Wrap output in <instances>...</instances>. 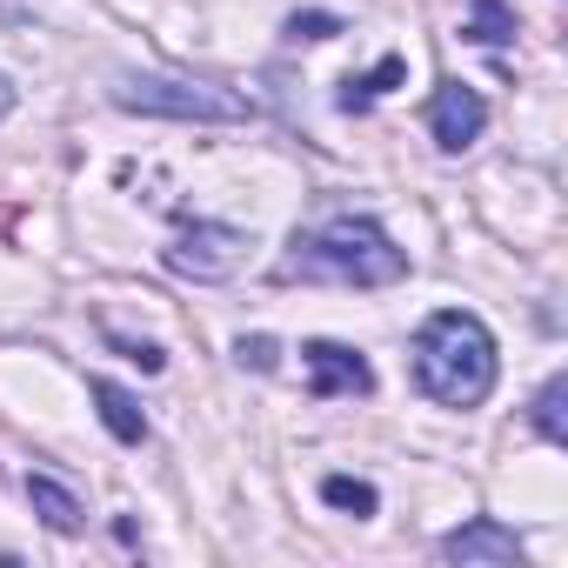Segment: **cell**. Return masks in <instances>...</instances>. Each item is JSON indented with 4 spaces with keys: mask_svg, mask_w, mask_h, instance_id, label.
Instances as JSON below:
<instances>
[{
    "mask_svg": "<svg viewBox=\"0 0 568 568\" xmlns=\"http://www.w3.org/2000/svg\"><path fill=\"white\" fill-rule=\"evenodd\" d=\"M408 274V254L362 214H335L308 234H295V247L281 254V281H335V288H388Z\"/></svg>",
    "mask_w": 568,
    "mask_h": 568,
    "instance_id": "1",
    "label": "cell"
},
{
    "mask_svg": "<svg viewBox=\"0 0 568 568\" xmlns=\"http://www.w3.org/2000/svg\"><path fill=\"white\" fill-rule=\"evenodd\" d=\"M415 382L442 402V408H475L488 402L495 388V335L462 315V308H442L422 322L415 335Z\"/></svg>",
    "mask_w": 568,
    "mask_h": 568,
    "instance_id": "2",
    "label": "cell"
},
{
    "mask_svg": "<svg viewBox=\"0 0 568 568\" xmlns=\"http://www.w3.org/2000/svg\"><path fill=\"white\" fill-rule=\"evenodd\" d=\"M114 108L128 114H161V121H254V101L207 88V81H121Z\"/></svg>",
    "mask_w": 568,
    "mask_h": 568,
    "instance_id": "3",
    "label": "cell"
},
{
    "mask_svg": "<svg viewBox=\"0 0 568 568\" xmlns=\"http://www.w3.org/2000/svg\"><path fill=\"white\" fill-rule=\"evenodd\" d=\"M241 261H247V234L227 227V221H187L168 247V267L187 274V281H227Z\"/></svg>",
    "mask_w": 568,
    "mask_h": 568,
    "instance_id": "4",
    "label": "cell"
},
{
    "mask_svg": "<svg viewBox=\"0 0 568 568\" xmlns=\"http://www.w3.org/2000/svg\"><path fill=\"white\" fill-rule=\"evenodd\" d=\"M428 128H435V148H442V154H462V148L488 128V108H481V94H475V88L442 81V88H435V101H428Z\"/></svg>",
    "mask_w": 568,
    "mask_h": 568,
    "instance_id": "5",
    "label": "cell"
},
{
    "mask_svg": "<svg viewBox=\"0 0 568 568\" xmlns=\"http://www.w3.org/2000/svg\"><path fill=\"white\" fill-rule=\"evenodd\" d=\"M302 355H308V388H315V402L368 395V388H375V368H368L355 348H342V342H308Z\"/></svg>",
    "mask_w": 568,
    "mask_h": 568,
    "instance_id": "6",
    "label": "cell"
},
{
    "mask_svg": "<svg viewBox=\"0 0 568 568\" xmlns=\"http://www.w3.org/2000/svg\"><path fill=\"white\" fill-rule=\"evenodd\" d=\"M442 555L462 561V568H508V561H521V541H515V528H501L495 515H481V521H462L442 541Z\"/></svg>",
    "mask_w": 568,
    "mask_h": 568,
    "instance_id": "7",
    "label": "cell"
},
{
    "mask_svg": "<svg viewBox=\"0 0 568 568\" xmlns=\"http://www.w3.org/2000/svg\"><path fill=\"white\" fill-rule=\"evenodd\" d=\"M28 501H34V515L54 528V535H81V501H74V488H61L54 475H28Z\"/></svg>",
    "mask_w": 568,
    "mask_h": 568,
    "instance_id": "8",
    "label": "cell"
},
{
    "mask_svg": "<svg viewBox=\"0 0 568 568\" xmlns=\"http://www.w3.org/2000/svg\"><path fill=\"white\" fill-rule=\"evenodd\" d=\"M94 402H101V422H108V435L114 442H148V415H141V402L121 388V382H94Z\"/></svg>",
    "mask_w": 568,
    "mask_h": 568,
    "instance_id": "9",
    "label": "cell"
},
{
    "mask_svg": "<svg viewBox=\"0 0 568 568\" xmlns=\"http://www.w3.org/2000/svg\"><path fill=\"white\" fill-rule=\"evenodd\" d=\"M402 81H408V61H402V54H388L375 74H348V81H342V108H348V114H362V108H375V101H382L388 88H402Z\"/></svg>",
    "mask_w": 568,
    "mask_h": 568,
    "instance_id": "10",
    "label": "cell"
},
{
    "mask_svg": "<svg viewBox=\"0 0 568 568\" xmlns=\"http://www.w3.org/2000/svg\"><path fill=\"white\" fill-rule=\"evenodd\" d=\"M462 34L481 41V48H501V41H515V14L501 8V0H468V28Z\"/></svg>",
    "mask_w": 568,
    "mask_h": 568,
    "instance_id": "11",
    "label": "cell"
},
{
    "mask_svg": "<svg viewBox=\"0 0 568 568\" xmlns=\"http://www.w3.org/2000/svg\"><path fill=\"white\" fill-rule=\"evenodd\" d=\"M322 501L342 508V515H375V508H382V495H375L368 481H355V475H328V481H322Z\"/></svg>",
    "mask_w": 568,
    "mask_h": 568,
    "instance_id": "12",
    "label": "cell"
},
{
    "mask_svg": "<svg viewBox=\"0 0 568 568\" xmlns=\"http://www.w3.org/2000/svg\"><path fill=\"white\" fill-rule=\"evenodd\" d=\"M561 402H568V375H555L541 395H535V428H541V442H568V422H561Z\"/></svg>",
    "mask_w": 568,
    "mask_h": 568,
    "instance_id": "13",
    "label": "cell"
},
{
    "mask_svg": "<svg viewBox=\"0 0 568 568\" xmlns=\"http://www.w3.org/2000/svg\"><path fill=\"white\" fill-rule=\"evenodd\" d=\"M335 34H342V14H322V8L288 14V41H335Z\"/></svg>",
    "mask_w": 568,
    "mask_h": 568,
    "instance_id": "14",
    "label": "cell"
},
{
    "mask_svg": "<svg viewBox=\"0 0 568 568\" xmlns=\"http://www.w3.org/2000/svg\"><path fill=\"white\" fill-rule=\"evenodd\" d=\"M234 362H241V368H254V375H267V368H274V362H281V348H274V342H267V335H254V342H247V335H241V348H234Z\"/></svg>",
    "mask_w": 568,
    "mask_h": 568,
    "instance_id": "15",
    "label": "cell"
},
{
    "mask_svg": "<svg viewBox=\"0 0 568 568\" xmlns=\"http://www.w3.org/2000/svg\"><path fill=\"white\" fill-rule=\"evenodd\" d=\"M121 355H128V362H141L148 375H161V362H168V355H161V348H148V342H121Z\"/></svg>",
    "mask_w": 568,
    "mask_h": 568,
    "instance_id": "16",
    "label": "cell"
},
{
    "mask_svg": "<svg viewBox=\"0 0 568 568\" xmlns=\"http://www.w3.org/2000/svg\"><path fill=\"white\" fill-rule=\"evenodd\" d=\"M14 114V88H8V74H0V121Z\"/></svg>",
    "mask_w": 568,
    "mask_h": 568,
    "instance_id": "17",
    "label": "cell"
}]
</instances>
